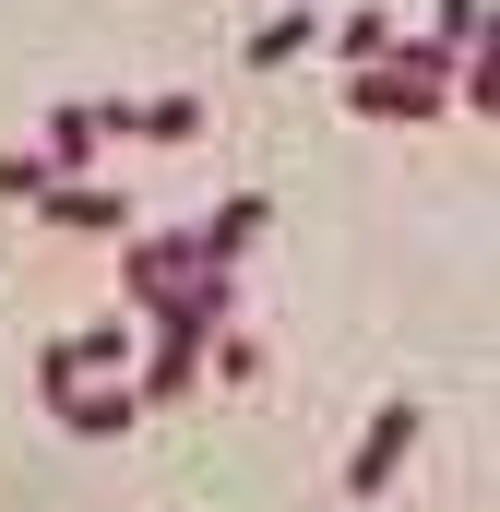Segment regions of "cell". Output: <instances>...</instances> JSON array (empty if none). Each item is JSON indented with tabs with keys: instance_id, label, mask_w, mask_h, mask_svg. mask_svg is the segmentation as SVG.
Instances as JSON below:
<instances>
[{
	"instance_id": "1",
	"label": "cell",
	"mask_w": 500,
	"mask_h": 512,
	"mask_svg": "<svg viewBox=\"0 0 500 512\" xmlns=\"http://www.w3.org/2000/svg\"><path fill=\"white\" fill-rule=\"evenodd\" d=\"M417 441H429V405H417V393H393L370 429L346 441V501H381V489H393V477L417 465Z\"/></svg>"
},
{
	"instance_id": "2",
	"label": "cell",
	"mask_w": 500,
	"mask_h": 512,
	"mask_svg": "<svg viewBox=\"0 0 500 512\" xmlns=\"http://www.w3.org/2000/svg\"><path fill=\"white\" fill-rule=\"evenodd\" d=\"M36 227H60V239H131V191H108V179H48L36 191Z\"/></svg>"
},
{
	"instance_id": "3",
	"label": "cell",
	"mask_w": 500,
	"mask_h": 512,
	"mask_svg": "<svg viewBox=\"0 0 500 512\" xmlns=\"http://www.w3.org/2000/svg\"><path fill=\"white\" fill-rule=\"evenodd\" d=\"M441 96H453V84L405 72V60H370V72H346V108H358V120H441Z\"/></svg>"
},
{
	"instance_id": "4",
	"label": "cell",
	"mask_w": 500,
	"mask_h": 512,
	"mask_svg": "<svg viewBox=\"0 0 500 512\" xmlns=\"http://www.w3.org/2000/svg\"><path fill=\"white\" fill-rule=\"evenodd\" d=\"M36 155H48V179H84V167L108 155V96H60V108L36 120Z\"/></svg>"
},
{
	"instance_id": "5",
	"label": "cell",
	"mask_w": 500,
	"mask_h": 512,
	"mask_svg": "<svg viewBox=\"0 0 500 512\" xmlns=\"http://www.w3.org/2000/svg\"><path fill=\"white\" fill-rule=\"evenodd\" d=\"M108 131H120V143H203L215 108H203L191 84H179V96H108Z\"/></svg>"
},
{
	"instance_id": "6",
	"label": "cell",
	"mask_w": 500,
	"mask_h": 512,
	"mask_svg": "<svg viewBox=\"0 0 500 512\" xmlns=\"http://www.w3.org/2000/svg\"><path fill=\"white\" fill-rule=\"evenodd\" d=\"M262 227H274V203H262V191H227V203H215L191 239H203V262H227V274H239V262L262 251Z\"/></svg>"
},
{
	"instance_id": "7",
	"label": "cell",
	"mask_w": 500,
	"mask_h": 512,
	"mask_svg": "<svg viewBox=\"0 0 500 512\" xmlns=\"http://www.w3.org/2000/svg\"><path fill=\"white\" fill-rule=\"evenodd\" d=\"M48 417H60L72 441H131V429H143V405H131V393H84V382L48 393Z\"/></svg>"
},
{
	"instance_id": "8",
	"label": "cell",
	"mask_w": 500,
	"mask_h": 512,
	"mask_svg": "<svg viewBox=\"0 0 500 512\" xmlns=\"http://www.w3.org/2000/svg\"><path fill=\"white\" fill-rule=\"evenodd\" d=\"M298 48H322V12H262V24L239 36V60H250V72H286Z\"/></svg>"
},
{
	"instance_id": "9",
	"label": "cell",
	"mask_w": 500,
	"mask_h": 512,
	"mask_svg": "<svg viewBox=\"0 0 500 512\" xmlns=\"http://www.w3.org/2000/svg\"><path fill=\"white\" fill-rule=\"evenodd\" d=\"M393 36H405V24H393V12H370V0H358L346 24H322V48H334L346 72H370V60H393Z\"/></svg>"
},
{
	"instance_id": "10",
	"label": "cell",
	"mask_w": 500,
	"mask_h": 512,
	"mask_svg": "<svg viewBox=\"0 0 500 512\" xmlns=\"http://www.w3.org/2000/svg\"><path fill=\"white\" fill-rule=\"evenodd\" d=\"M48 191V155L36 143H0V203H36Z\"/></svg>"
},
{
	"instance_id": "11",
	"label": "cell",
	"mask_w": 500,
	"mask_h": 512,
	"mask_svg": "<svg viewBox=\"0 0 500 512\" xmlns=\"http://www.w3.org/2000/svg\"><path fill=\"white\" fill-rule=\"evenodd\" d=\"M477 24H489V0H429V36L465 48V60H477Z\"/></svg>"
}]
</instances>
